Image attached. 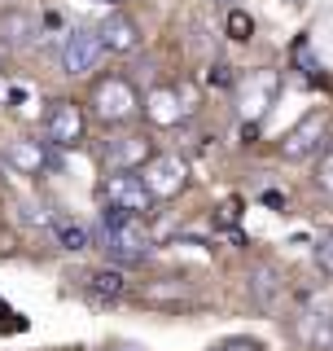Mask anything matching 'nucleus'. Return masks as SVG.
Listing matches in <instances>:
<instances>
[{
	"mask_svg": "<svg viewBox=\"0 0 333 351\" xmlns=\"http://www.w3.org/2000/svg\"><path fill=\"white\" fill-rule=\"evenodd\" d=\"M140 176H145L149 193L158 197V202H171V197H180L188 189V162H184V154H175V149H158L145 167H140Z\"/></svg>",
	"mask_w": 333,
	"mask_h": 351,
	"instance_id": "6e6552de",
	"label": "nucleus"
},
{
	"mask_svg": "<svg viewBox=\"0 0 333 351\" xmlns=\"http://www.w3.org/2000/svg\"><path fill=\"white\" fill-rule=\"evenodd\" d=\"M101 58H106V44H101V31L92 27H71L58 44V71L71 75V80L92 75L101 66Z\"/></svg>",
	"mask_w": 333,
	"mask_h": 351,
	"instance_id": "39448f33",
	"label": "nucleus"
},
{
	"mask_svg": "<svg viewBox=\"0 0 333 351\" xmlns=\"http://www.w3.org/2000/svg\"><path fill=\"white\" fill-rule=\"evenodd\" d=\"M88 136V110L71 97H58L49 101V114H44V141H53L58 149H79Z\"/></svg>",
	"mask_w": 333,
	"mask_h": 351,
	"instance_id": "0eeeda50",
	"label": "nucleus"
},
{
	"mask_svg": "<svg viewBox=\"0 0 333 351\" xmlns=\"http://www.w3.org/2000/svg\"><path fill=\"white\" fill-rule=\"evenodd\" d=\"M101 44L110 58H132V53H140V22L132 14H110L101 18Z\"/></svg>",
	"mask_w": 333,
	"mask_h": 351,
	"instance_id": "9b49d317",
	"label": "nucleus"
},
{
	"mask_svg": "<svg viewBox=\"0 0 333 351\" xmlns=\"http://www.w3.org/2000/svg\"><path fill=\"white\" fill-rule=\"evenodd\" d=\"M153 154H158V149L149 145L145 132H114V136H110L106 145H101L106 171H110V167H132V171H140V167H145V162L153 158Z\"/></svg>",
	"mask_w": 333,
	"mask_h": 351,
	"instance_id": "9d476101",
	"label": "nucleus"
},
{
	"mask_svg": "<svg viewBox=\"0 0 333 351\" xmlns=\"http://www.w3.org/2000/svg\"><path fill=\"white\" fill-rule=\"evenodd\" d=\"M329 141H333V114L329 110H312V114H303L298 128L285 132L276 149H281L285 162H316L329 149Z\"/></svg>",
	"mask_w": 333,
	"mask_h": 351,
	"instance_id": "7ed1b4c3",
	"label": "nucleus"
},
{
	"mask_svg": "<svg viewBox=\"0 0 333 351\" xmlns=\"http://www.w3.org/2000/svg\"><path fill=\"white\" fill-rule=\"evenodd\" d=\"M40 36H44V18L27 14V9L0 14V44H9V49H36Z\"/></svg>",
	"mask_w": 333,
	"mask_h": 351,
	"instance_id": "ddd939ff",
	"label": "nucleus"
},
{
	"mask_svg": "<svg viewBox=\"0 0 333 351\" xmlns=\"http://www.w3.org/2000/svg\"><path fill=\"white\" fill-rule=\"evenodd\" d=\"M84 294L92 303H119V299H127V272L123 268H92L84 277Z\"/></svg>",
	"mask_w": 333,
	"mask_h": 351,
	"instance_id": "2eb2a0df",
	"label": "nucleus"
},
{
	"mask_svg": "<svg viewBox=\"0 0 333 351\" xmlns=\"http://www.w3.org/2000/svg\"><path fill=\"white\" fill-rule=\"evenodd\" d=\"M188 114H193V106H188L184 88H175V84H153L149 93H145V119H149L153 128L171 132V128H180Z\"/></svg>",
	"mask_w": 333,
	"mask_h": 351,
	"instance_id": "1a4fd4ad",
	"label": "nucleus"
},
{
	"mask_svg": "<svg viewBox=\"0 0 333 351\" xmlns=\"http://www.w3.org/2000/svg\"><path fill=\"white\" fill-rule=\"evenodd\" d=\"M294 334H298V343H303L307 351H333V307L329 303L307 307Z\"/></svg>",
	"mask_w": 333,
	"mask_h": 351,
	"instance_id": "f8f14e48",
	"label": "nucleus"
},
{
	"mask_svg": "<svg viewBox=\"0 0 333 351\" xmlns=\"http://www.w3.org/2000/svg\"><path fill=\"white\" fill-rule=\"evenodd\" d=\"M53 237H58V246L62 250H88V246H97L92 241V228H84V224H71V219H53Z\"/></svg>",
	"mask_w": 333,
	"mask_h": 351,
	"instance_id": "dca6fc26",
	"label": "nucleus"
},
{
	"mask_svg": "<svg viewBox=\"0 0 333 351\" xmlns=\"http://www.w3.org/2000/svg\"><path fill=\"white\" fill-rule=\"evenodd\" d=\"M276 97H281V75L263 71V66L237 75V84H232V101H237V114L246 119V123H254L259 114H268L276 106Z\"/></svg>",
	"mask_w": 333,
	"mask_h": 351,
	"instance_id": "423d86ee",
	"label": "nucleus"
},
{
	"mask_svg": "<svg viewBox=\"0 0 333 351\" xmlns=\"http://www.w3.org/2000/svg\"><path fill=\"white\" fill-rule=\"evenodd\" d=\"M254 36V18L246 14V9H228V40H237V44H246Z\"/></svg>",
	"mask_w": 333,
	"mask_h": 351,
	"instance_id": "f3484780",
	"label": "nucleus"
},
{
	"mask_svg": "<svg viewBox=\"0 0 333 351\" xmlns=\"http://www.w3.org/2000/svg\"><path fill=\"white\" fill-rule=\"evenodd\" d=\"M88 106H92V119L106 128H123L132 119L145 114V93H140L136 84L127 80V75H97L92 80V97H88Z\"/></svg>",
	"mask_w": 333,
	"mask_h": 351,
	"instance_id": "f257e3e1",
	"label": "nucleus"
},
{
	"mask_svg": "<svg viewBox=\"0 0 333 351\" xmlns=\"http://www.w3.org/2000/svg\"><path fill=\"white\" fill-rule=\"evenodd\" d=\"M66 22H62V14H44V31H62Z\"/></svg>",
	"mask_w": 333,
	"mask_h": 351,
	"instance_id": "412c9836",
	"label": "nucleus"
},
{
	"mask_svg": "<svg viewBox=\"0 0 333 351\" xmlns=\"http://www.w3.org/2000/svg\"><path fill=\"white\" fill-rule=\"evenodd\" d=\"M97 197H101V206H119V211L140 215V219H149L153 206H158V197L149 193L145 176L132 171V167H110L101 176V184H97Z\"/></svg>",
	"mask_w": 333,
	"mask_h": 351,
	"instance_id": "f03ea898",
	"label": "nucleus"
},
{
	"mask_svg": "<svg viewBox=\"0 0 333 351\" xmlns=\"http://www.w3.org/2000/svg\"><path fill=\"white\" fill-rule=\"evenodd\" d=\"M215 5H224V9H237V5H241V0H215Z\"/></svg>",
	"mask_w": 333,
	"mask_h": 351,
	"instance_id": "5701e85b",
	"label": "nucleus"
},
{
	"mask_svg": "<svg viewBox=\"0 0 333 351\" xmlns=\"http://www.w3.org/2000/svg\"><path fill=\"white\" fill-rule=\"evenodd\" d=\"M215 351H268V347H263L259 338H250V334H232V338H224Z\"/></svg>",
	"mask_w": 333,
	"mask_h": 351,
	"instance_id": "6ab92c4d",
	"label": "nucleus"
},
{
	"mask_svg": "<svg viewBox=\"0 0 333 351\" xmlns=\"http://www.w3.org/2000/svg\"><path fill=\"white\" fill-rule=\"evenodd\" d=\"M0 75H5V62H0Z\"/></svg>",
	"mask_w": 333,
	"mask_h": 351,
	"instance_id": "b1692460",
	"label": "nucleus"
},
{
	"mask_svg": "<svg viewBox=\"0 0 333 351\" xmlns=\"http://www.w3.org/2000/svg\"><path fill=\"white\" fill-rule=\"evenodd\" d=\"M106 351H145V347H140V343H123V338H119V343H110Z\"/></svg>",
	"mask_w": 333,
	"mask_h": 351,
	"instance_id": "4be33fe9",
	"label": "nucleus"
},
{
	"mask_svg": "<svg viewBox=\"0 0 333 351\" xmlns=\"http://www.w3.org/2000/svg\"><path fill=\"white\" fill-rule=\"evenodd\" d=\"M0 162L9 167V176H22V180H40L53 167H62L58 145L53 141H36V136H14L0 145Z\"/></svg>",
	"mask_w": 333,
	"mask_h": 351,
	"instance_id": "20e7f679",
	"label": "nucleus"
},
{
	"mask_svg": "<svg viewBox=\"0 0 333 351\" xmlns=\"http://www.w3.org/2000/svg\"><path fill=\"white\" fill-rule=\"evenodd\" d=\"M281 294H285V277L281 268H272V263H254L250 268V299L259 312H276L281 307Z\"/></svg>",
	"mask_w": 333,
	"mask_h": 351,
	"instance_id": "4468645a",
	"label": "nucleus"
},
{
	"mask_svg": "<svg viewBox=\"0 0 333 351\" xmlns=\"http://www.w3.org/2000/svg\"><path fill=\"white\" fill-rule=\"evenodd\" d=\"M316 189L333 197V141H329V149L316 158Z\"/></svg>",
	"mask_w": 333,
	"mask_h": 351,
	"instance_id": "a211bd4d",
	"label": "nucleus"
},
{
	"mask_svg": "<svg viewBox=\"0 0 333 351\" xmlns=\"http://www.w3.org/2000/svg\"><path fill=\"white\" fill-rule=\"evenodd\" d=\"M316 268L325 272V277H333V233H325L316 241Z\"/></svg>",
	"mask_w": 333,
	"mask_h": 351,
	"instance_id": "aec40b11",
	"label": "nucleus"
}]
</instances>
